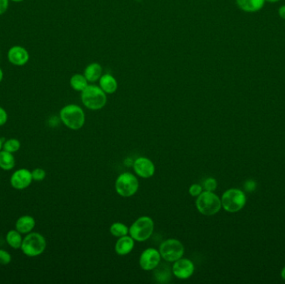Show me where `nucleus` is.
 I'll return each instance as SVG.
<instances>
[{"instance_id":"nucleus-24","label":"nucleus","mask_w":285,"mask_h":284,"mask_svg":"<svg viewBox=\"0 0 285 284\" xmlns=\"http://www.w3.org/2000/svg\"><path fill=\"white\" fill-rule=\"evenodd\" d=\"M20 148H21V143L17 138H10V139L6 140L3 145V150L12 153V154L19 151Z\"/></svg>"},{"instance_id":"nucleus-10","label":"nucleus","mask_w":285,"mask_h":284,"mask_svg":"<svg viewBox=\"0 0 285 284\" xmlns=\"http://www.w3.org/2000/svg\"><path fill=\"white\" fill-rule=\"evenodd\" d=\"M195 263L188 258H179L172 266V273L181 280L188 279L195 272Z\"/></svg>"},{"instance_id":"nucleus-32","label":"nucleus","mask_w":285,"mask_h":284,"mask_svg":"<svg viewBox=\"0 0 285 284\" xmlns=\"http://www.w3.org/2000/svg\"><path fill=\"white\" fill-rule=\"evenodd\" d=\"M278 15H279L281 19H285V5H282L278 9Z\"/></svg>"},{"instance_id":"nucleus-4","label":"nucleus","mask_w":285,"mask_h":284,"mask_svg":"<svg viewBox=\"0 0 285 284\" xmlns=\"http://www.w3.org/2000/svg\"><path fill=\"white\" fill-rule=\"evenodd\" d=\"M81 100L83 105L90 110H100L107 104V96L100 87L88 85L81 92Z\"/></svg>"},{"instance_id":"nucleus-36","label":"nucleus","mask_w":285,"mask_h":284,"mask_svg":"<svg viewBox=\"0 0 285 284\" xmlns=\"http://www.w3.org/2000/svg\"><path fill=\"white\" fill-rule=\"evenodd\" d=\"M3 145H4V142H3L2 138L0 137V151L3 150Z\"/></svg>"},{"instance_id":"nucleus-8","label":"nucleus","mask_w":285,"mask_h":284,"mask_svg":"<svg viewBox=\"0 0 285 284\" xmlns=\"http://www.w3.org/2000/svg\"><path fill=\"white\" fill-rule=\"evenodd\" d=\"M161 258L168 263H174L184 254V246L179 240L169 239L163 242L159 249Z\"/></svg>"},{"instance_id":"nucleus-35","label":"nucleus","mask_w":285,"mask_h":284,"mask_svg":"<svg viewBox=\"0 0 285 284\" xmlns=\"http://www.w3.org/2000/svg\"><path fill=\"white\" fill-rule=\"evenodd\" d=\"M281 276L283 277V279L285 280V267L282 270V272H281Z\"/></svg>"},{"instance_id":"nucleus-3","label":"nucleus","mask_w":285,"mask_h":284,"mask_svg":"<svg viewBox=\"0 0 285 284\" xmlns=\"http://www.w3.org/2000/svg\"><path fill=\"white\" fill-rule=\"evenodd\" d=\"M195 205L203 215H215L221 209V199L214 192L203 191L202 194L197 197Z\"/></svg>"},{"instance_id":"nucleus-18","label":"nucleus","mask_w":285,"mask_h":284,"mask_svg":"<svg viewBox=\"0 0 285 284\" xmlns=\"http://www.w3.org/2000/svg\"><path fill=\"white\" fill-rule=\"evenodd\" d=\"M103 69L101 65L98 63H93L86 67L83 75L85 76L87 80L90 83H94L99 80L103 75Z\"/></svg>"},{"instance_id":"nucleus-34","label":"nucleus","mask_w":285,"mask_h":284,"mask_svg":"<svg viewBox=\"0 0 285 284\" xmlns=\"http://www.w3.org/2000/svg\"><path fill=\"white\" fill-rule=\"evenodd\" d=\"M280 0H265V2L270 3V4H274V3L279 2Z\"/></svg>"},{"instance_id":"nucleus-33","label":"nucleus","mask_w":285,"mask_h":284,"mask_svg":"<svg viewBox=\"0 0 285 284\" xmlns=\"http://www.w3.org/2000/svg\"><path fill=\"white\" fill-rule=\"evenodd\" d=\"M3 78H4V72H3L2 69L0 68V83L2 82Z\"/></svg>"},{"instance_id":"nucleus-30","label":"nucleus","mask_w":285,"mask_h":284,"mask_svg":"<svg viewBox=\"0 0 285 284\" xmlns=\"http://www.w3.org/2000/svg\"><path fill=\"white\" fill-rule=\"evenodd\" d=\"M10 5V0H0V15H4L7 11Z\"/></svg>"},{"instance_id":"nucleus-11","label":"nucleus","mask_w":285,"mask_h":284,"mask_svg":"<svg viewBox=\"0 0 285 284\" xmlns=\"http://www.w3.org/2000/svg\"><path fill=\"white\" fill-rule=\"evenodd\" d=\"M33 182L31 171L27 168H19L13 173L10 184L15 190H23L29 187Z\"/></svg>"},{"instance_id":"nucleus-13","label":"nucleus","mask_w":285,"mask_h":284,"mask_svg":"<svg viewBox=\"0 0 285 284\" xmlns=\"http://www.w3.org/2000/svg\"><path fill=\"white\" fill-rule=\"evenodd\" d=\"M8 60L15 66H24L29 62V54L22 46H13L8 52Z\"/></svg>"},{"instance_id":"nucleus-29","label":"nucleus","mask_w":285,"mask_h":284,"mask_svg":"<svg viewBox=\"0 0 285 284\" xmlns=\"http://www.w3.org/2000/svg\"><path fill=\"white\" fill-rule=\"evenodd\" d=\"M8 114L4 108L0 107V127L5 125L7 123Z\"/></svg>"},{"instance_id":"nucleus-31","label":"nucleus","mask_w":285,"mask_h":284,"mask_svg":"<svg viewBox=\"0 0 285 284\" xmlns=\"http://www.w3.org/2000/svg\"><path fill=\"white\" fill-rule=\"evenodd\" d=\"M255 187H256V182L253 180H250L245 183V188L247 190L248 192H253L255 190Z\"/></svg>"},{"instance_id":"nucleus-21","label":"nucleus","mask_w":285,"mask_h":284,"mask_svg":"<svg viewBox=\"0 0 285 284\" xmlns=\"http://www.w3.org/2000/svg\"><path fill=\"white\" fill-rule=\"evenodd\" d=\"M69 83L72 88L78 92H83L88 85V81L85 76L81 74H75L72 76Z\"/></svg>"},{"instance_id":"nucleus-17","label":"nucleus","mask_w":285,"mask_h":284,"mask_svg":"<svg viewBox=\"0 0 285 284\" xmlns=\"http://www.w3.org/2000/svg\"><path fill=\"white\" fill-rule=\"evenodd\" d=\"M100 87L105 93L112 94L116 92L117 88H118V83H117L116 79L111 74H104L100 78Z\"/></svg>"},{"instance_id":"nucleus-6","label":"nucleus","mask_w":285,"mask_h":284,"mask_svg":"<svg viewBox=\"0 0 285 284\" xmlns=\"http://www.w3.org/2000/svg\"><path fill=\"white\" fill-rule=\"evenodd\" d=\"M222 208L228 213H238L246 204L245 193L238 188H230L223 193L221 197Z\"/></svg>"},{"instance_id":"nucleus-9","label":"nucleus","mask_w":285,"mask_h":284,"mask_svg":"<svg viewBox=\"0 0 285 284\" xmlns=\"http://www.w3.org/2000/svg\"><path fill=\"white\" fill-rule=\"evenodd\" d=\"M161 259V255L159 250L154 248H149L141 254L138 263L142 270L153 271L159 266Z\"/></svg>"},{"instance_id":"nucleus-7","label":"nucleus","mask_w":285,"mask_h":284,"mask_svg":"<svg viewBox=\"0 0 285 284\" xmlns=\"http://www.w3.org/2000/svg\"><path fill=\"white\" fill-rule=\"evenodd\" d=\"M139 183L138 178L133 173H123L115 181V190L119 196L130 198L138 192Z\"/></svg>"},{"instance_id":"nucleus-20","label":"nucleus","mask_w":285,"mask_h":284,"mask_svg":"<svg viewBox=\"0 0 285 284\" xmlns=\"http://www.w3.org/2000/svg\"><path fill=\"white\" fill-rule=\"evenodd\" d=\"M15 159L14 154L10 152L0 151V168L5 171L12 170L15 168Z\"/></svg>"},{"instance_id":"nucleus-23","label":"nucleus","mask_w":285,"mask_h":284,"mask_svg":"<svg viewBox=\"0 0 285 284\" xmlns=\"http://www.w3.org/2000/svg\"><path fill=\"white\" fill-rule=\"evenodd\" d=\"M110 232L114 237L119 238L126 236L129 233V227L120 222L114 223L110 226Z\"/></svg>"},{"instance_id":"nucleus-16","label":"nucleus","mask_w":285,"mask_h":284,"mask_svg":"<svg viewBox=\"0 0 285 284\" xmlns=\"http://www.w3.org/2000/svg\"><path fill=\"white\" fill-rule=\"evenodd\" d=\"M238 7L247 13L258 12L264 8L265 0H236Z\"/></svg>"},{"instance_id":"nucleus-37","label":"nucleus","mask_w":285,"mask_h":284,"mask_svg":"<svg viewBox=\"0 0 285 284\" xmlns=\"http://www.w3.org/2000/svg\"><path fill=\"white\" fill-rule=\"evenodd\" d=\"M11 1H13V2L15 3H21L23 2L24 0H11Z\"/></svg>"},{"instance_id":"nucleus-22","label":"nucleus","mask_w":285,"mask_h":284,"mask_svg":"<svg viewBox=\"0 0 285 284\" xmlns=\"http://www.w3.org/2000/svg\"><path fill=\"white\" fill-rule=\"evenodd\" d=\"M23 238L20 232L16 229L10 230L6 234V241L9 246L14 249H19L21 248L23 243Z\"/></svg>"},{"instance_id":"nucleus-27","label":"nucleus","mask_w":285,"mask_h":284,"mask_svg":"<svg viewBox=\"0 0 285 284\" xmlns=\"http://www.w3.org/2000/svg\"><path fill=\"white\" fill-rule=\"evenodd\" d=\"M12 261V256L5 249H0V264L1 265H8Z\"/></svg>"},{"instance_id":"nucleus-28","label":"nucleus","mask_w":285,"mask_h":284,"mask_svg":"<svg viewBox=\"0 0 285 284\" xmlns=\"http://www.w3.org/2000/svg\"><path fill=\"white\" fill-rule=\"evenodd\" d=\"M203 186L200 184H198V183H194V184L191 185L189 187V190H188V193L191 196L194 197V198H197L198 196H200L203 193Z\"/></svg>"},{"instance_id":"nucleus-5","label":"nucleus","mask_w":285,"mask_h":284,"mask_svg":"<svg viewBox=\"0 0 285 284\" xmlns=\"http://www.w3.org/2000/svg\"><path fill=\"white\" fill-rule=\"evenodd\" d=\"M155 230V223L149 216H142L136 219L130 227L129 233L134 241L145 242L152 236Z\"/></svg>"},{"instance_id":"nucleus-14","label":"nucleus","mask_w":285,"mask_h":284,"mask_svg":"<svg viewBox=\"0 0 285 284\" xmlns=\"http://www.w3.org/2000/svg\"><path fill=\"white\" fill-rule=\"evenodd\" d=\"M134 240L130 235L120 237L117 240L114 250L118 255L125 256L130 254L134 248Z\"/></svg>"},{"instance_id":"nucleus-2","label":"nucleus","mask_w":285,"mask_h":284,"mask_svg":"<svg viewBox=\"0 0 285 284\" xmlns=\"http://www.w3.org/2000/svg\"><path fill=\"white\" fill-rule=\"evenodd\" d=\"M47 248L45 238L39 232H31L26 234L22 243L21 249L24 255L34 258L43 254Z\"/></svg>"},{"instance_id":"nucleus-26","label":"nucleus","mask_w":285,"mask_h":284,"mask_svg":"<svg viewBox=\"0 0 285 284\" xmlns=\"http://www.w3.org/2000/svg\"><path fill=\"white\" fill-rule=\"evenodd\" d=\"M32 177H33V180L34 181H37V182H40V181H43V180L45 179L46 178V172L44 169L41 168H36L31 171Z\"/></svg>"},{"instance_id":"nucleus-1","label":"nucleus","mask_w":285,"mask_h":284,"mask_svg":"<svg viewBox=\"0 0 285 284\" xmlns=\"http://www.w3.org/2000/svg\"><path fill=\"white\" fill-rule=\"evenodd\" d=\"M60 120L71 130H79L85 123V114L80 107L76 105L64 106L60 112Z\"/></svg>"},{"instance_id":"nucleus-15","label":"nucleus","mask_w":285,"mask_h":284,"mask_svg":"<svg viewBox=\"0 0 285 284\" xmlns=\"http://www.w3.org/2000/svg\"><path fill=\"white\" fill-rule=\"evenodd\" d=\"M35 224L36 221L33 216H21L16 221L15 229L18 230L21 234H28L29 232H33Z\"/></svg>"},{"instance_id":"nucleus-25","label":"nucleus","mask_w":285,"mask_h":284,"mask_svg":"<svg viewBox=\"0 0 285 284\" xmlns=\"http://www.w3.org/2000/svg\"><path fill=\"white\" fill-rule=\"evenodd\" d=\"M217 187H218V182H217V180L214 178H206L203 184V188L205 190V191H209V192H214Z\"/></svg>"},{"instance_id":"nucleus-12","label":"nucleus","mask_w":285,"mask_h":284,"mask_svg":"<svg viewBox=\"0 0 285 284\" xmlns=\"http://www.w3.org/2000/svg\"><path fill=\"white\" fill-rule=\"evenodd\" d=\"M133 168L136 175L142 178H150L155 175V164L145 157H139L136 159L133 162Z\"/></svg>"},{"instance_id":"nucleus-19","label":"nucleus","mask_w":285,"mask_h":284,"mask_svg":"<svg viewBox=\"0 0 285 284\" xmlns=\"http://www.w3.org/2000/svg\"><path fill=\"white\" fill-rule=\"evenodd\" d=\"M153 271H154V277L157 282H162V283L168 282L171 277L172 268L165 264L160 266V263H159L157 268H155Z\"/></svg>"}]
</instances>
